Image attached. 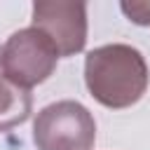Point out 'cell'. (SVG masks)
Segmentation results:
<instances>
[{
  "instance_id": "obj_1",
  "label": "cell",
  "mask_w": 150,
  "mask_h": 150,
  "mask_svg": "<svg viewBox=\"0 0 150 150\" xmlns=\"http://www.w3.org/2000/svg\"><path fill=\"white\" fill-rule=\"evenodd\" d=\"M84 82L91 96L105 108L134 105L148 87V66L129 45H105L84 59Z\"/></svg>"
},
{
  "instance_id": "obj_2",
  "label": "cell",
  "mask_w": 150,
  "mask_h": 150,
  "mask_svg": "<svg viewBox=\"0 0 150 150\" xmlns=\"http://www.w3.org/2000/svg\"><path fill=\"white\" fill-rule=\"evenodd\" d=\"M33 138L38 150H91L96 124L82 103L59 101L38 112Z\"/></svg>"
},
{
  "instance_id": "obj_3",
  "label": "cell",
  "mask_w": 150,
  "mask_h": 150,
  "mask_svg": "<svg viewBox=\"0 0 150 150\" xmlns=\"http://www.w3.org/2000/svg\"><path fill=\"white\" fill-rule=\"evenodd\" d=\"M59 49L35 26L16 30L2 47V73L5 80L21 89L45 82L56 68Z\"/></svg>"
},
{
  "instance_id": "obj_4",
  "label": "cell",
  "mask_w": 150,
  "mask_h": 150,
  "mask_svg": "<svg viewBox=\"0 0 150 150\" xmlns=\"http://www.w3.org/2000/svg\"><path fill=\"white\" fill-rule=\"evenodd\" d=\"M33 26L40 28L59 49V56L82 52L87 42V5L84 2H35Z\"/></svg>"
},
{
  "instance_id": "obj_5",
  "label": "cell",
  "mask_w": 150,
  "mask_h": 150,
  "mask_svg": "<svg viewBox=\"0 0 150 150\" xmlns=\"http://www.w3.org/2000/svg\"><path fill=\"white\" fill-rule=\"evenodd\" d=\"M28 115H30L28 89H21L9 80H0V131L26 122Z\"/></svg>"
},
{
  "instance_id": "obj_6",
  "label": "cell",
  "mask_w": 150,
  "mask_h": 150,
  "mask_svg": "<svg viewBox=\"0 0 150 150\" xmlns=\"http://www.w3.org/2000/svg\"><path fill=\"white\" fill-rule=\"evenodd\" d=\"M122 12L138 26H150V2H122Z\"/></svg>"
},
{
  "instance_id": "obj_7",
  "label": "cell",
  "mask_w": 150,
  "mask_h": 150,
  "mask_svg": "<svg viewBox=\"0 0 150 150\" xmlns=\"http://www.w3.org/2000/svg\"><path fill=\"white\" fill-rule=\"evenodd\" d=\"M0 63H2V49H0Z\"/></svg>"
}]
</instances>
